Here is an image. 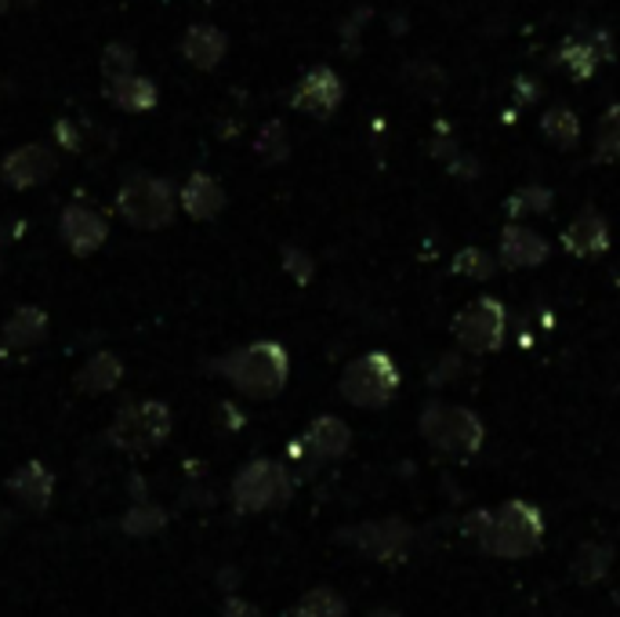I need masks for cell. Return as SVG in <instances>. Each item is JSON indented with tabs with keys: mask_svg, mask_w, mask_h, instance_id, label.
I'll return each mask as SVG.
<instances>
[{
	"mask_svg": "<svg viewBox=\"0 0 620 617\" xmlns=\"http://www.w3.org/2000/svg\"><path fill=\"white\" fill-rule=\"evenodd\" d=\"M226 186L214 175L192 171L182 186H178V211L189 215L192 222H211L226 211Z\"/></svg>",
	"mask_w": 620,
	"mask_h": 617,
	"instance_id": "obj_13",
	"label": "cell"
},
{
	"mask_svg": "<svg viewBox=\"0 0 620 617\" xmlns=\"http://www.w3.org/2000/svg\"><path fill=\"white\" fill-rule=\"evenodd\" d=\"M453 272L458 277H472V280H490L498 266H493V258L487 251H479V247H464V251L453 255Z\"/></svg>",
	"mask_w": 620,
	"mask_h": 617,
	"instance_id": "obj_32",
	"label": "cell"
},
{
	"mask_svg": "<svg viewBox=\"0 0 620 617\" xmlns=\"http://www.w3.org/2000/svg\"><path fill=\"white\" fill-rule=\"evenodd\" d=\"M551 203H556V193L548 186H522L508 197L504 211L508 218H527V215H548Z\"/></svg>",
	"mask_w": 620,
	"mask_h": 617,
	"instance_id": "obj_28",
	"label": "cell"
},
{
	"mask_svg": "<svg viewBox=\"0 0 620 617\" xmlns=\"http://www.w3.org/2000/svg\"><path fill=\"white\" fill-rule=\"evenodd\" d=\"M512 94H516V106H533L537 99H541V80L530 73H519L512 80Z\"/></svg>",
	"mask_w": 620,
	"mask_h": 617,
	"instance_id": "obj_36",
	"label": "cell"
},
{
	"mask_svg": "<svg viewBox=\"0 0 620 617\" xmlns=\"http://www.w3.org/2000/svg\"><path fill=\"white\" fill-rule=\"evenodd\" d=\"M418 429L443 455H476L482 447V421L464 407L429 404L421 410Z\"/></svg>",
	"mask_w": 620,
	"mask_h": 617,
	"instance_id": "obj_7",
	"label": "cell"
},
{
	"mask_svg": "<svg viewBox=\"0 0 620 617\" xmlns=\"http://www.w3.org/2000/svg\"><path fill=\"white\" fill-rule=\"evenodd\" d=\"M113 208H117V215L131 229L157 232V229H168L174 222V215H178V189L171 186V178L138 171V175H128L120 182Z\"/></svg>",
	"mask_w": 620,
	"mask_h": 617,
	"instance_id": "obj_3",
	"label": "cell"
},
{
	"mask_svg": "<svg viewBox=\"0 0 620 617\" xmlns=\"http://www.w3.org/2000/svg\"><path fill=\"white\" fill-rule=\"evenodd\" d=\"M610 564H613V553L606 545H581L573 556V574H577V581L596 585L602 574L610 570Z\"/></svg>",
	"mask_w": 620,
	"mask_h": 617,
	"instance_id": "obj_30",
	"label": "cell"
},
{
	"mask_svg": "<svg viewBox=\"0 0 620 617\" xmlns=\"http://www.w3.org/2000/svg\"><path fill=\"white\" fill-rule=\"evenodd\" d=\"M370 16H374L370 8H356L352 16L344 19V26H341V51H344V54H356V51H360V37H363V30H367Z\"/></svg>",
	"mask_w": 620,
	"mask_h": 617,
	"instance_id": "obj_34",
	"label": "cell"
},
{
	"mask_svg": "<svg viewBox=\"0 0 620 617\" xmlns=\"http://www.w3.org/2000/svg\"><path fill=\"white\" fill-rule=\"evenodd\" d=\"M341 99H344L341 77L330 70V66H312L291 91V109H298V113H306V117H316V120H327L338 113Z\"/></svg>",
	"mask_w": 620,
	"mask_h": 617,
	"instance_id": "obj_12",
	"label": "cell"
},
{
	"mask_svg": "<svg viewBox=\"0 0 620 617\" xmlns=\"http://www.w3.org/2000/svg\"><path fill=\"white\" fill-rule=\"evenodd\" d=\"M226 617H261L258 607H251V603H243V599H226Z\"/></svg>",
	"mask_w": 620,
	"mask_h": 617,
	"instance_id": "obj_37",
	"label": "cell"
},
{
	"mask_svg": "<svg viewBox=\"0 0 620 617\" xmlns=\"http://www.w3.org/2000/svg\"><path fill=\"white\" fill-rule=\"evenodd\" d=\"M551 255L548 240L541 232H533L527 226H504L501 229V262L504 269H533V266H544Z\"/></svg>",
	"mask_w": 620,
	"mask_h": 617,
	"instance_id": "obj_16",
	"label": "cell"
},
{
	"mask_svg": "<svg viewBox=\"0 0 620 617\" xmlns=\"http://www.w3.org/2000/svg\"><path fill=\"white\" fill-rule=\"evenodd\" d=\"M168 519L171 516H168L163 505L142 498V501H134L131 509L120 516V530L128 534V538H153V534H160L163 527H168Z\"/></svg>",
	"mask_w": 620,
	"mask_h": 617,
	"instance_id": "obj_25",
	"label": "cell"
},
{
	"mask_svg": "<svg viewBox=\"0 0 620 617\" xmlns=\"http://www.w3.org/2000/svg\"><path fill=\"white\" fill-rule=\"evenodd\" d=\"M8 494L26 512H44L54 498V472L44 461H22L19 469L8 476Z\"/></svg>",
	"mask_w": 620,
	"mask_h": 617,
	"instance_id": "obj_15",
	"label": "cell"
},
{
	"mask_svg": "<svg viewBox=\"0 0 620 617\" xmlns=\"http://www.w3.org/2000/svg\"><path fill=\"white\" fill-rule=\"evenodd\" d=\"M541 135L556 149H577L581 146V117L570 106H551L541 117Z\"/></svg>",
	"mask_w": 620,
	"mask_h": 617,
	"instance_id": "obj_23",
	"label": "cell"
},
{
	"mask_svg": "<svg viewBox=\"0 0 620 617\" xmlns=\"http://www.w3.org/2000/svg\"><path fill=\"white\" fill-rule=\"evenodd\" d=\"M178 51H182V59L192 66V70L211 73V70H218V66L226 62L229 33L218 30L214 22H192L189 30L182 33V44H178Z\"/></svg>",
	"mask_w": 620,
	"mask_h": 617,
	"instance_id": "obj_14",
	"label": "cell"
},
{
	"mask_svg": "<svg viewBox=\"0 0 620 617\" xmlns=\"http://www.w3.org/2000/svg\"><path fill=\"white\" fill-rule=\"evenodd\" d=\"M344 614H349V607H344V599L334 588H312L291 610V617H344Z\"/></svg>",
	"mask_w": 620,
	"mask_h": 617,
	"instance_id": "obj_29",
	"label": "cell"
},
{
	"mask_svg": "<svg viewBox=\"0 0 620 617\" xmlns=\"http://www.w3.org/2000/svg\"><path fill=\"white\" fill-rule=\"evenodd\" d=\"M120 381H123V360H120L117 352H109V349L91 352L88 360H84V367L77 370V389L88 392V396L113 392Z\"/></svg>",
	"mask_w": 620,
	"mask_h": 617,
	"instance_id": "obj_21",
	"label": "cell"
},
{
	"mask_svg": "<svg viewBox=\"0 0 620 617\" xmlns=\"http://www.w3.org/2000/svg\"><path fill=\"white\" fill-rule=\"evenodd\" d=\"M59 237L77 258H88L94 251H102L109 240V218L102 211H94L91 203H66L59 215Z\"/></svg>",
	"mask_w": 620,
	"mask_h": 617,
	"instance_id": "obj_11",
	"label": "cell"
},
{
	"mask_svg": "<svg viewBox=\"0 0 620 617\" xmlns=\"http://www.w3.org/2000/svg\"><path fill=\"white\" fill-rule=\"evenodd\" d=\"M596 157L599 160H620V102L610 106L596 128Z\"/></svg>",
	"mask_w": 620,
	"mask_h": 617,
	"instance_id": "obj_31",
	"label": "cell"
},
{
	"mask_svg": "<svg viewBox=\"0 0 620 617\" xmlns=\"http://www.w3.org/2000/svg\"><path fill=\"white\" fill-rule=\"evenodd\" d=\"M37 0H0V16H11V11H26L33 8Z\"/></svg>",
	"mask_w": 620,
	"mask_h": 617,
	"instance_id": "obj_38",
	"label": "cell"
},
{
	"mask_svg": "<svg viewBox=\"0 0 620 617\" xmlns=\"http://www.w3.org/2000/svg\"><path fill=\"white\" fill-rule=\"evenodd\" d=\"M562 247L573 258H596L602 251H610V226H606V218L596 208L577 211V218L562 232Z\"/></svg>",
	"mask_w": 620,
	"mask_h": 617,
	"instance_id": "obj_17",
	"label": "cell"
},
{
	"mask_svg": "<svg viewBox=\"0 0 620 617\" xmlns=\"http://www.w3.org/2000/svg\"><path fill=\"white\" fill-rule=\"evenodd\" d=\"M106 102L117 106L120 113H153L160 106V88L153 77L146 73H134V77H123V80H113V84L102 88Z\"/></svg>",
	"mask_w": 620,
	"mask_h": 617,
	"instance_id": "obj_19",
	"label": "cell"
},
{
	"mask_svg": "<svg viewBox=\"0 0 620 617\" xmlns=\"http://www.w3.org/2000/svg\"><path fill=\"white\" fill-rule=\"evenodd\" d=\"M468 534L487 548L490 556L522 559L537 553L544 538V516L530 501H508L498 512H476L468 516Z\"/></svg>",
	"mask_w": 620,
	"mask_h": 617,
	"instance_id": "obj_1",
	"label": "cell"
},
{
	"mask_svg": "<svg viewBox=\"0 0 620 617\" xmlns=\"http://www.w3.org/2000/svg\"><path fill=\"white\" fill-rule=\"evenodd\" d=\"M59 171V157H54V149L48 142H26V146H16L11 153L0 160V182L8 189H37L54 178Z\"/></svg>",
	"mask_w": 620,
	"mask_h": 617,
	"instance_id": "obj_9",
	"label": "cell"
},
{
	"mask_svg": "<svg viewBox=\"0 0 620 617\" xmlns=\"http://www.w3.org/2000/svg\"><path fill=\"white\" fill-rule=\"evenodd\" d=\"M508 312L498 298H476L453 317V338L468 352H498L504 346Z\"/></svg>",
	"mask_w": 620,
	"mask_h": 617,
	"instance_id": "obj_8",
	"label": "cell"
},
{
	"mask_svg": "<svg viewBox=\"0 0 620 617\" xmlns=\"http://www.w3.org/2000/svg\"><path fill=\"white\" fill-rule=\"evenodd\" d=\"M48 327L51 320L40 306H19L4 320V327H0V341H4V349L11 352H30L48 338Z\"/></svg>",
	"mask_w": 620,
	"mask_h": 617,
	"instance_id": "obj_18",
	"label": "cell"
},
{
	"mask_svg": "<svg viewBox=\"0 0 620 617\" xmlns=\"http://www.w3.org/2000/svg\"><path fill=\"white\" fill-rule=\"evenodd\" d=\"M54 146L66 149V153H80V149L88 146V135H84V123L73 120V117H62L54 120Z\"/></svg>",
	"mask_w": 620,
	"mask_h": 617,
	"instance_id": "obj_33",
	"label": "cell"
},
{
	"mask_svg": "<svg viewBox=\"0 0 620 617\" xmlns=\"http://www.w3.org/2000/svg\"><path fill=\"white\" fill-rule=\"evenodd\" d=\"M613 59V37L606 30H577L559 44L556 62L570 73V80L584 84L599 73L602 62Z\"/></svg>",
	"mask_w": 620,
	"mask_h": 617,
	"instance_id": "obj_10",
	"label": "cell"
},
{
	"mask_svg": "<svg viewBox=\"0 0 620 617\" xmlns=\"http://www.w3.org/2000/svg\"><path fill=\"white\" fill-rule=\"evenodd\" d=\"M218 370L232 381V389L251 400H272L287 389L291 378V356L280 341H251L243 349H232L218 360Z\"/></svg>",
	"mask_w": 620,
	"mask_h": 617,
	"instance_id": "obj_2",
	"label": "cell"
},
{
	"mask_svg": "<svg viewBox=\"0 0 620 617\" xmlns=\"http://www.w3.org/2000/svg\"><path fill=\"white\" fill-rule=\"evenodd\" d=\"M254 153L266 163H283L291 157V131L283 120H266L254 135Z\"/></svg>",
	"mask_w": 620,
	"mask_h": 617,
	"instance_id": "obj_26",
	"label": "cell"
},
{
	"mask_svg": "<svg viewBox=\"0 0 620 617\" xmlns=\"http://www.w3.org/2000/svg\"><path fill=\"white\" fill-rule=\"evenodd\" d=\"M283 269L287 277L294 283H309L316 277V262L309 251H301V247H283Z\"/></svg>",
	"mask_w": 620,
	"mask_h": 617,
	"instance_id": "obj_35",
	"label": "cell"
},
{
	"mask_svg": "<svg viewBox=\"0 0 620 617\" xmlns=\"http://www.w3.org/2000/svg\"><path fill=\"white\" fill-rule=\"evenodd\" d=\"M306 447L312 450L316 458H323V461H338L349 455V447H352V432H349V425H344L341 418L334 415H323V418H316L309 425V432H306Z\"/></svg>",
	"mask_w": 620,
	"mask_h": 617,
	"instance_id": "obj_22",
	"label": "cell"
},
{
	"mask_svg": "<svg viewBox=\"0 0 620 617\" xmlns=\"http://www.w3.org/2000/svg\"><path fill=\"white\" fill-rule=\"evenodd\" d=\"M338 389L352 407L378 410V407L389 404L396 396V389H399V367H396V360L389 352L356 356V360L341 370Z\"/></svg>",
	"mask_w": 620,
	"mask_h": 617,
	"instance_id": "obj_5",
	"label": "cell"
},
{
	"mask_svg": "<svg viewBox=\"0 0 620 617\" xmlns=\"http://www.w3.org/2000/svg\"><path fill=\"white\" fill-rule=\"evenodd\" d=\"M174 415L163 400H134L117 410L109 425V444L123 455H153L171 440Z\"/></svg>",
	"mask_w": 620,
	"mask_h": 617,
	"instance_id": "obj_4",
	"label": "cell"
},
{
	"mask_svg": "<svg viewBox=\"0 0 620 617\" xmlns=\"http://www.w3.org/2000/svg\"><path fill=\"white\" fill-rule=\"evenodd\" d=\"M344 538L356 541V548L367 553L370 559H392L407 548L410 530L399 519H384V524H363L360 530L344 534Z\"/></svg>",
	"mask_w": 620,
	"mask_h": 617,
	"instance_id": "obj_20",
	"label": "cell"
},
{
	"mask_svg": "<svg viewBox=\"0 0 620 617\" xmlns=\"http://www.w3.org/2000/svg\"><path fill=\"white\" fill-rule=\"evenodd\" d=\"M399 80L418 91L421 99H439V94L447 91V70L443 66H436L432 59H410L403 62V70H399Z\"/></svg>",
	"mask_w": 620,
	"mask_h": 617,
	"instance_id": "obj_24",
	"label": "cell"
},
{
	"mask_svg": "<svg viewBox=\"0 0 620 617\" xmlns=\"http://www.w3.org/2000/svg\"><path fill=\"white\" fill-rule=\"evenodd\" d=\"M229 498L240 512L280 509V505L291 501V476H287V469L280 461L254 458V461H247L237 476H232Z\"/></svg>",
	"mask_w": 620,
	"mask_h": 617,
	"instance_id": "obj_6",
	"label": "cell"
},
{
	"mask_svg": "<svg viewBox=\"0 0 620 617\" xmlns=\"http://www.w3.org/2000/svg\"><path fill=\"white\" fill-rule=\"evenodd\" d=\"M99 73L106 84H113V80L123 77H134L138 73V54L131 44H123V40H113V44L102 48V59H99Z\"/></svg>",
	"mask_w": 620,
	"mask_h": 617,
	"instance_id": "obj_27",
	"label": "cell"
}]
</instances>
